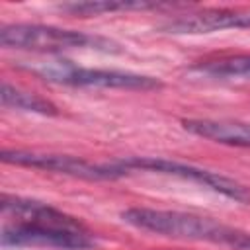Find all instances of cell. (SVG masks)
Returning <instances> with one entry per match:
<instances>
[{
	"label": "cell",
	"mask_w": 250,
	"mask_h": 250,
	"mask_svg": "<svg viewBox=\"0 0 250 250\" xmlns=\"http://www.w3.org/2000/svg\"><path fill=\"white\" fill-rule=\"evenodd\" d=\"M168 33H209L221 29H250V10L213 8L195 14L180 16L162 25Z\"/></svg>",
	"instance_id": "7"
},
{
	"label": "cell",
	"mask_w": 250,
	"mask_h": 250,
	"mask_svg": "<svg viewBox=\"0 0 250 250\" xmlns=\"http://www.w3.org/2000/svg\"><path fill=\"white\" fill-rule=\"evenodd\" d=\"M189 72L215 80H250V55H229L195 62Z\"/></svg>",
	"instance_id": "9"
},
{
	"label": "cell",
	"mask_w": 250,
	"mask_h": 250,
	"mask_svg": "<svg viewBox=\"0 0 250 250\" xmlns=\"http://www.w3.org/2000/svg\"><path fill=\"white\" fill-rule=\"evenodd\" d=\"M2 162L6 164H18L25 168H37V170H47L55 174H64L80 180H117L123 178L127 172L119 166V162H105V164H96L90 160H84L80 156H70V154H51V152H31V150H10L4 148L0 152Z\"/></svg>",
	"instance_id": "6"
},
{
	"label": "cell",
	"mask_w": 250,
	"mask_h": 250,
	"mask_svg": "<svg viewBox=\"0 0 250 250\" xmlns=\"http://www.w3.org/2000/svg\"><path fill=\"white\" fill-rule=\"evenodd\" d=\"M121 219L123 223L135 229L162 234L168 238L211 242L217 246H227L230 250H250V234L246 230L229 227L211 217H203L195 213L131 207L121 211Z\"/></svg>",
	"instance_id": "2"
},
{
	"label": "cell",
	"mask_w": 250,
	"mask_h": 250,
	"mask_svg": "<svg viewBox=\"0 0 250 250\" xmlns=\"http://www.w3.org/2000/svg\"><path fill=\"white\" fill-rule=\"evenodd\" d=\"M4 248H51V250H92L98 240L76 217L31 197L2 193Z\"/></svg>",
	"instance_id": "1"
},
{
	"label": "cell",
	"mask_w": 250,
	"mask_h": 250,
	"mask_svg": "<svg viewBox=\"0 0 250 250\" xmlns=\"http://www.w3.org/2000/svg\"><path fill=\"white\" fill-rule=\"evenodd\" d=\"M117 162L127 174L131 170H143V172H158V174H166V176H176L182 180L195 182L203 188H209L215 193H221L232 201L250 205V188L248 186H244L238 180H232L229 176H223L219 172H213V170H205V168H199L193 164H184V162H176V160H168V158H160V156H127Z\"/></svg>",
	"instance_id": "5"
},
{
	"label": "cell",
	"mask_w": 250,
	"mask_h": 250,
	"mask_svg": "<svg viewBox=\"0 0 250 250\" xmlns=\"http://www.w3.org/2000/svg\"><path fill=\"white\" fill-rule=\"evenodd\" d=\"M188 133L229 146H250V121L232 119H182Z\"/></svg>",
	"instance_id": "8"
},
{
	"label": "cell",
	"mask_w": 250,
	"mask_h": 250,
	"mask_svg": "<svg viewBox=\"0 0 250 250\" xmlns=\"http://www.w3.org/2000/svg\"><path fill=\"white\" fill-rule=\"evenodd\" d=\"M39 78L64 84L74 88H119V90H156L162 88V80L146 74H137L129 70H115V68H88L78 66L72 61H47L35 62L27 66Z\"/></svg>",
	"instance_id": "4"
},
{
	"label": "cell",
	"mask_w": 250,
	"mask_h": 250,
	"mask_svg": "<svg viewBox=\"0 0 250 250\" xmlns=\"http://www.w3.org/2000/svg\"><path fill=\"white\" fill-rule=\"evenodd\" d=\"M156 2H107V0H94V2H66L61 4L59 10L68 12L72 16H98V14H111V12H127V10H148L158 8Z\"/></svg>",
	"instance_id": "11"
},
{
	"label": "cell",
	"mask_w": 250,
	"mask_h": 250,
	"mask_svg": "<svg viewBox=\"0 0 250 250\" xmlns=\"http://www.w3.org/2000/svg\"><path fill=\"white\" fill-rule=\"evenodd\" d=\"M2 105L4 107H14L20 111H29V113H39V115H57L59 109L53 102H49L47 98H41L33 92H25L21 88L12 86L10 82H2Z\"/></svg>",
	"instance_id": "10"
},
{
	"label": "cell",
	"mask_w": 250,
	"mask_h": 250,
	"mask_svg": "<svg viewBox=\"0 0 250 250\" xmlns=\"http://www.w3.org/2000/svg\"><path fill=\"white\" fill-rule=\"evenodd\" d=\"M0 43L6 49L33 53H62L72 49L121 53V47L107 37L41 23H4L0 27Z\"/></svg>",
	"instance_id": "3"
}]
</instances>
